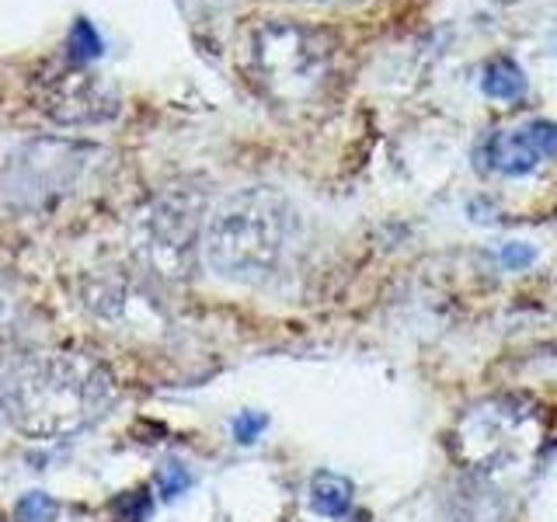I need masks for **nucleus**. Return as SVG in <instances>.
<instances>
[{
    "label": "nucleus",
    "instance_id": "16",
    "mask_svg": "<svg viewBox=\"0 0 557 522\" xmlns=\"http://www.w3.org/2000/svg\"><path fill=\"white\" fill-rule=\"evenodd\" d=\"M0 425H4V408H0Z\"/></svg>",
    "mask_w": 557,
    "mask_h": 522
},
{
    "label": "nucleus",
    "instance_id": "6",
    "mask_svg": "<svg viewBox=\"0 0 557 522\" xmlns=\"http://www.w3.org/2000/svg\"><path fill=\"white\" fill-rule=\"evenodd\" d=\"M487 161L502 174H530L540 164V153L530 147V139L522 129H505L495 133L487 144Z\"/></svg>",
    "mask_w": 557,
    "mask_h": 522
},
{
    "label": "nucleus",
    "instance_id": "1",
    "mask_svg": "<svg viewBox=\"0 0 557 522\" xmlns=\"http://www.w3.org/2000/svg\"><path fill=\"white\" fill-rule=\"evenodd\" d=\"M112 405V376L77 352H39L14 362L0 383V408L28 439H66L91 428Z\"/></svg>",
    "mask_w": 557,
    "mask_h": 522
},
{
    "label": "nucleus",
    "instance_id": "7",
    "mask_svg": "<svg viewBox=\"0 0 557 522\" xmlns=\"http://www.w3.org/2000/svg\"><path fill=\"white\" fill-rule=\"evenodd\" d=\"M310 505L313 512H321L327 519H342L352 505V481L342 474H331V470H321L310 481Z\"/></svg>",
    "mask_w": 557,
    "mask_h": 522
},
{
    "label": "nucleus",
    "instance_id": "8",
    "mask_svg": "<svg viewBox=\"0 0 557 522\" xmlns=\"http://www.w3.org/2000/svg\"><path fill=\"white\" fill-rule=\"evenodd\" d=\"M481 91L487 98H495V101H519L522 95H527V77H522V70L516 60L509 57H495V60H487L484 66V74H481Z\"/></svg>",
    "mask_w": 557,
    "mask_h": 522
},
{
    "label": "nucleus",
    "instance_id": "2",
    "mask_svg": "<svg viewBox=\"0 0 557 522\" xmlns=\"http://www.w3.org/2000/svg\"><path fill=\"white\" fill-rule=\"evenodd\" d=\"M300 220L272 188H244L213 209L202 251L209 269L234 283L261 286L286 269Z\"/></svg>",
    "mask_w": 557,
    "mask_h": 522
},
{
    "label": "nucleus",
    "instance_id": "14",
    "mask_svg": "<svg viewBox=\"0 0 557 522\" xmlns=\"http://www.w3.org/2000/svg\"><path fill=\"white\" fill-rule=\"evenodd\" d=\"M269 425V418L265 414H258V411H240L234 418V439L237 443H255L258 439V432Z\"/></svg>",
    "mask_w": 557,
    "mask_h": 522
},
{
    "label": "nucleus",
    "instance_id": "5",
    "mask_svg": "<svg viewBox=\"0 0 557 522\" xmlns=\"http://www.w3.org/2000/svg\"><path fill=\"white\" fill-rule=\"evenodd\" d=\"M331 42L300 25H265L255 35V70L278 95H304L327 74Z\"/></svg>",
    "mask_w": 557,
    "mask_h": 522
},
{
    "label": "nucleus",
    "instance_id": "13",
    "mask_svg": "<svg viewBox=\"0 0 557 522\" xmlns=\"http://www.w3.org/2000/svg\"><path fill=\"white\" fill-rule=\"evenodd\" d=\"M498 258H502V265L509 269V272H519V269H530L533 265L536 251L530 248V244H522V240H509V244H502Z\"/></svg>",
    "mask_w": 557,
    "mask_h": 522
},
{
    "label": "nucleus",
    "instance_id": "11",
    "mask_svg": "<svg viewBox=\"0 0 557 522\" xmlns=\"http://www.w3.org/2000/svg\"><path fill=\"white\" fill-rule=\"evenodd\" d=\"M522 133H527L530 147L540 153V161H544V157H557V122L536 119V122H527V126H522Z\"/></svg>",
    "mask_w": 557,
    "mask_h": 522
},
{
    "label": "nucleus",
    "instance_id": "4",
    "mask_svg": "<svg viewBox=\"0 0 557 522\" xmlns=\"http://www.w3.org/2000/svg\"><path fill=\"white\" fill-rule=\"evenodd\" d=\"M202 196L188 188H171L157 199L139 223V251L153 272L168 278H188L199 261L202 234Z\"/></svg>",
    "mask_w": 557,
    "mask_h": 522
},
{
    "label": "nucleus",
    "instance_id": "10",
    "mask_svg": "<svg viewBox=\"0 0 557 522\" xmlns=\"http://www.w3.org/2000/svg\"><path fill=\"white\" fill-rule=\"evenodd\" d=\"M52 519H57V501L42 492L25 495L14 509V522H52Z\"/></svg>",
    "mask_w": 557,
    "mask_h": 522
},
{
    "label": "nucleus",
    "instance_id": "12",
    "mask_svg": "<svg viewBox=\"0 0 557 522\" xmlns=\"http://www.w3.org/2000/svg\"><path fill=\"white\" fill-rule=\"evenodd\" d=\"M115 515L122 519V522H144L150 512H153V501H150V495L139 487V492H126V495H119L115 498Z\"/></svg>",
    "mask_w": 557,
    "mask_h": 522
},
{
    "label": "nucleus",
    "instance_id": "9",
    "mask_svg": "<svg viewBox=\"0 0 557 522\" xmlns=\"http://www.w3.org/2000/svg\"><path fill=\"white\" fill-rule=\"evenodd\" d=\"M157 492H161L168 501H174V498H182L188 487H191V470L185 467V463H178V460H164L161 467H157Z\"/></svg>",
    "mask_w": 557,
    "mask_h": 522
},
{
    "label": "nucleus",
    "instance_id": "15",
    "mask_svg": "<svg viewBox=\"0 0 557 522\" xmlns=\"http://www.w3.org/2000/svg\"><path fill=\"white\" fill-rule=\"evenodd\" d=\"M338 522H370V515H366V512H345Z\"/></svg>",
    "mask_w": 557,
    "mask_h": 522
},
{
    "label": "nucleus",
    "instance_id": "3",
    "mask_svg": "<svg viewBox=\"0 0 557 522\" xmlns=\"http://www.w3.org/2000/svg\"><path fill=\"white\" fill-rule=\"evenodd\" d=\"M544 439V411L530 397H492L460 418L453 432V452L467 470L492 477L536 460Z\"/></svg>",
    "mask_w": 557,
    "mask_h": 522
}]
</instances>
